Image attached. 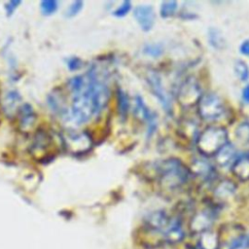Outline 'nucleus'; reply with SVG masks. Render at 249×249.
Returning a JSON list of instances; mask_svg holds the SVG:
<instances>
[{
  "label": "nucleus",
  "instance_id": "1",
  "mask_svg": "<svg viewBox=\"0 0 249 249\" xmlns=\"http://www.w3.org/2000/svg\"><path fill=\"white\" fill-rule=\"evenodd\" d=\"M70 105L64 118L81 124L98 115L109 100V88L104 78L91 67L87 73L75 76L68 81Z\"/></svg>",
  "mask_w": 249,
  "mask_h": 249
},
{
  "label": "nucleus",
  "instance_id": "2",
  "mask_svg": "<svg viewBox=\"0 0 249 249\" xmlns=\"http://www.w3.org/2000/svg\"><path fill=\"white\" fill-rule=\"evenodd\" d=\"M157 171L160 175V185L167 189L178 188L186 184L190 178L189 169L175 158L160 161L157 165Z\"/></svg>",
  "mask_w": 249,
  "mask_h": 249
},
{
  "label": "nucleus",
  "instance_id": "3",
  "mask_svg": "<svg viewBox=\"0 0 249 249\" xmlns=\"http://www.w3.org/2000/svg\"><path fill=\"white\" fill-rule=\"evenodd\" d=\"M228 142V131L222 126H209L197 137L198 152L205 157L215 156Z\"/></svg>",
  "mask_w": 249,
  "mask_h": 249
},
{
  "label": "nucleus",
  "instance_id": "4",
  "mask_svg": "<svg viewBox=\"0 0 249 249\" xmlns=\"http://www.w3.org/2000/svg\"><path fill=\"white\" fill-rule=\"evenodd\" d=\"M225 108L221 98L212 92L202 94L197 103V113L204 121H215L222 117Z\"/></svg>",
  "mask_w": 249,
  "mask_h": 249
},
{
  "label": "nucleus",
  "instance_id": "5",
  "mask_svg": "<svg viewBox=\"0 0 249 249\" xmlns=\"http://www.w3.org/2000/svg\"><path fill=\"white\" fill-rule=\"evenodd\" d=\"M201 96V89L194 77L187 78L177 91L178 102L183 107H192L197 104Z\"/></svg>",
  "mask_w": 249,
  "mask_h": 249
},
{
  "label": "nucleus",
  "instance_id": "6",
  "mask_svg": "<svg viewBox=\"0 0 249 249\" xmlns=\"http://www.w3.org/2000/svg\"><path fill=\"white\" fill-rule=\"evenodd\" d=\"M61 142L67 151L73 155H81L91 147V138L86 132L69 131L61 137Z\"/></svg>",
  "mask_w": 249,
  "mask_h": 249
},
{
  "label": "nucleus",
  "instance_id": "7",
  "mask_svg": "<svg viewBox=\"0 0 249 249\" xmlns=\"http://www.w3.org/2000/svg\"><path fill=\"white\" fill-rule=\"evenodd\" d=\"M175 217H170L163 210H157L146 216L144 224L145 228L154 233L161 234V238L164 233L172 226Z\"/></svg>",
  "mask_w": 249,
  "mask_h": 249
},
{
  "label": "nucleus",
  "instance_id": "8",
  "mask_svg": "<svg viewBox=\"0 0 249 249\" xmlns=\"http://www.w3.org/2000/svg\"><path fill=\"white\" fill-rule=\"evenodd\" d=\"M147 81H148V84H149L152 91L154 92L156 97L160 102L162 108L167 113H171L172 101H171L170 95L168 94V92L165 90V89L163 87V84H162V81H161L160 75L155 71H150L147 75Z\"/></svg>",
  "mask_w": 249,
  "mask_h": 249
},
{
  "label": "nucleus",
  "instance_id": "9",
  "mask_svg": "<svg viewBox=\"0 0 249 249\" xmlns=\"http://www.w3.org/2000/svg\"><path fill=\"white\" fill-rule=\"evenodd\" d=\"M216 218V212L211 209H203L196 213L190 221V230L196 233H201L209 231Z\"/></svg>",
  "mask_w": 249,
  "mask_h": 249
},
{
  "label": "nucleus",
  "instance_id": "10",
  "mask_svg": "<svg viewBox=\"0 0 249 249\" xmlns=\"http://www.w3.org/2000/svg\"><path fill=\"white\" fill-rule=\"evenodd\" d=\"M133 16L143 31L148 32L153 28L156 16L152 6L150 5L136 6L133 9Z\"/></svg>",
  "mask_w": 249,
  "mask_h": 249
},
{
  "label": "nucleus",
  "instance_id": "11",
  "mask_svg": "<svg viewBox=\"0 0 249 249\" xmlns=\"http://www.w3.org/2000/svg\"><path fill=\"white\" fill-rule=\"evenodd\" d=\"M53 146V137L45 130H41L34 136L31 151L34 157L42 159L49 155L51 147Z\"/></svg>",
  "mask_w": 249,
  "mask_h": 249
},
{
  "label": "nucleus",
  "instance_id": "12",
  "mask_svg": "<svg viewBox=\"0 0 249 249\" xmlns=\"http://www.w3.org/2000/svg\"><path fill=\"white\" fill-rule=\"evenodd\" d=\"M18 125L22 131H28L36 121V115L33 108L29 104L21 105L18 112Z\"/></svg>",
  "mask_w": 249,
  "mask_h": 249
},
{
  "label": "nucleus",
  "instance_id": "13",
  "mask_svg": "<svg viewBox=\"0 0 249 249\" xmlns=\"http://www.w3.org/2000/svg\"><path fill=\"white\" fill-rule=\"evenodd\" d=\"M220 240L219 235L216 232L209 231L200 233L197 240V249H219Z\"/></svg>",
  "mask_w": 249,
  "mask_h": 249
},
{
  "label": "nucleus",
  "instance_id": "14",
  "mask_svg": "<svg viewBox=\"0 0 249 249\" xmlns=\"http://www.w3.org/2000/svg\"><path fill=\"white\" fill-rule=\"evenodd\" d=\"M20 96L16 91H9L3 98V109L9 116L18 114L20 108Z\"/></svg>",
  "mask_w": 249,
  "mask_h": 249
},
{
  "label": "nucleus",
  "instance_id": "15",
  "mask_svg": "<svg viewBox=\"0 0 249 249\" xmlns=\"http://www.w3.org/2000/svg\"><path fill=\"white\" fill-rule=\"evenodd\" d=\"M233 174L240 180L249 179V155L239 157L232 164Z\"/></svg>",
  "mask_w": 249,
  "mask_h": 249
},
{
  "label": "nucleus",
  "instance_id": "16",
  "mask_svg": "<svg viewBox=\"0 0 249 249\" xmlns=\"http://www.w3.org/2000/svg\"><path fill=\"white\" fill-rule=\"evenodd\" d=\"M235 148L233 145L227 143L214 157H215V160L219 165L225 166L228 165L230 162H231V160H233L234 156H235Z\"/></svg>",
  "mask_w": 249,
  "mask_h": 249
},
{
  "label": "nucleus",
  "instance_id": "17",
  "mask_svg": "<svg viewBox=\"0 0 249 249\" xmlns=\"http://www.w3.org/2000/svg\"><path fill=\"white\" fill-rule=\"evenodd\" d=\"M235 192V185L232 181L223 180L214 189V196L219 199H227Z\"/></svg>",
  "mask_w": 249,
  "mask_h": 249
},
{
  "label": "nucleus",
  "instance_id": "18",
  "mask_svg": "<svg viewBox=\"0 0 249 249\" xmlns=\"http://www.w3.org/2000/svg\"><path fill=\"white\" fill-rule=\"evenodd\" d=\"M192 172L203 178H210L214 173V168L209 162L203 160H196L192 164Z\"/></svg>",
  "mask_w": 249,
  "mask_h": 249
},
{
  "label": "nucleus",
  "instance_id": "19",
  "mask_svg": "<svg viewBox=\"0 0 249 249\" xmlns=\"http://www.w3.org/2000/svg\"><path fill=\"white\" fill-rule=\"evenodd\" d=\"M134 114L145 121H150L154 117L152 116V113L150 110L146 107L143 99L140 96H135L134 98Z\"/></svg>",
  "mask_w": 249,
  "mask_h": 249
},
{
  "label": "nucleus",
  "instance_id": "20",
  "mask_svg": "<svg viewBox=\"0 0 249 249\" xmlns=\"http://www.w3.org/2000/svg\"><path fill=\"white\" fill-rule=\"evenodd\" d=\"M117 100H118V109H119L120 116L123 119H125L128 112L129 102H128V97L126 93L121 89H119L117 91Z\"/></svg>",
  "mask_w": 249,
  "mask_h": 249
},
{
  "label": "nucleus",
  "instance_id": "21",
  "mask_svg": "<svg viewBox=\"0 0 249 249\" xmlns=\"http://www.w3.org/2000/svg\"><path fill=\"white\" fill-rule=\"evenodd\" d=\"M208 40H209V43L213 46V48H216V49H222L226 45V42L222 37V34L216 28L209 29Z\"/></svg>",
  "mask_w": 249,
  "mask_h": 249
},
{
  "label": "nucleus",
  "instance_id": "22",
  "mask_svg": "<svg viewBox=\"0 0 249 249\" xmlns=\"http://www.w3.org/2000/svg\"><path fill=\"white\" fill-rule=\"evenodd\" d=\"M238 141L242 144H249V123L240 124L235 130Z\"/></svg>",
  "mask_w": 249,
  "mask_h": 249
},
{
  "label": "nucleus",
  "instance_id": "23",
  "mask_svg": "<svg viewBox=\"0 0 249 249\" xmlns=\"http://www.w3.org/2000/svg\"><path fill=\"white\" fill-rule=\"evenodd\" d=\"M234 71L241 81H247L249 79V68L244 61L237 60L234 64Z\"/></svg>",
  "mask_w": 249,
  "mask_h": 249
},
{
  "label": "nucleus",
  "instance_id": "24",
  "mask_svg": "<svg viewBox=\"0 0 249 249\" xmlns=\"http://www.w3.org/2000/svg\"><path fill=\"white\" fill-rule=\"evenodd\" d=\"M176 9H177L176 1H165V2H162L160 13L162 18H168L174 14Z\"/></svg>",
  "mask_w": 249,
  "mask_h": 249
},
{
  "label": "nucleus",
  "instance_id": "25",
  "mask_svg": "<svg viewBox=\"0 0 249 249\" xmlns=\"http://www.w3.org/2000/svg\"><path fill=\"white\" fill-rule=\"evenodd\" d=\"M143 52L149 56L158 57L161 55V53H163V48L160 44H150L145 46V48L143 49Z\"/></svg>",
  "mask_w": 249,
  "mask_h": 249
},
{
  "label": "nucleus",
  "instance_id": "26",
  "mask_svg": "<svg viewBox=\"0 0 249 249\" xmlns=\"http://www.w3.org/2000/svg\"><path fill=\"white\" fill-rule=\"evenodd\" d=\"M41 11L45 15H51L57 9V2L53 0H46L41 2Z\"/></svg>",
  "mask_w": 249,
  "mask_h": 249
},
{
  "label": "nucleus",
  "instance_id": "27",
  "mask_svg": "<svg viewBox=\"0 0 249 249\" xmlns=\"http://www.w3.org/2000/svg\"><path fill=\"white\" fill-rule=\"evenodd\" d=\"M131 8V3L129 1H124L122 3V5H120L114 12H113V15L116 16V17H124L130 10Z\"/></svg>",
  "mask_w": 249,
  "mask_h": 249
},
{
  "label": "nucleus",
  "instance_id": "28",
  "mask_svg": "<svg viewBox=\"0 0 249 249\" xmlns=\"http://www.w3.org/2000/svg\"><path fill=\"white\" fill-rule=\"evenodd\" d=\"M83 7V2L82 1H76V2H73L69 8L67 9V12H66V15L68 17H73L75 15H77L81 9Z\"/></svg>",
  "mask_w": 249,
  "mask_h": 249
},
{
  "label": "nucleus",
  "instance_id": "29",
  "mask_svg": "<svg viewBox=\"0 0 249 249\" xmlns=\"http://www.w3.org/2000/svg\"><path fill=\"white\" fill-rule=\"evenodd\" d=\"M19 1H11L9 3L6 4V10H7V14H12L18 7V5L19 4Z\"/></svg>",
  "mask_w": 249,
  "mask_h": 249
},
{
  "label": "nucleus",
  "instance_id": "30",
  "mask_svg": "<svg viewBox=\"0 0 249 249\" xmlns=\"http://www.w3.org/2000/svg\"><path fill=\"white\" fill-rule=\"evenodd\" d=\"M240 53L249 56V40L244 41L240 46Z\"/></svg>",
  "mask_w": 249,
  "mask_h": 249
},
{
  "label": "nucleus",
  "instance_id": "31",
  "mask_svg": "<svg viewBox=\"0 0 249 249\" xmlns=\"http://www.w3.org/2000/svg\"><path fill=\"white\" fill-rule=\"evenodd\" d=\"M242 99L245 103L249 104V85H246L242 89Z\"/></svg>",
  "mask_w": 249,
  "mask_h": 249
},
{
  "label": "nucleus",
  "instance_id": "32",
  "mask_svg": "<svg viewBox=\"0 0 249 249\" xmlns=\"http://www.w3.org/2000/svg\"><path fill=\"white\" fill-rule=\"evenodd\" d=\"M69 66L73 69V68H76V67H79L80 66V62L79 60L75 59V60H71V62L69 63Z\"/></svg>",
  "mask_w": 249,
  "mask_h": 249
},
{
  "label": "nucleus",
  "instance_id": "33",
  "mask_svg": "<svg viewBox=\"0 0 249 249\" xmlns=\"http://www.w3.org/2000/svg\"><path fill=\"white\" fill-rule=\"evenodd\" d=\"M233 249H249V242L248 243H245V244H242V245H239Z\"/></svg>",
  "mask_w": 249,
  "mask_h": 249
}]
</instances>
